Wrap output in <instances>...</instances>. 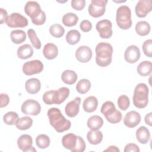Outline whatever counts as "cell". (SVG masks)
<instances>
[{
    "mask_svg": "<svg viewBox=\"0 0 152 152\" xmlns=\"http://www.w3.org/2000/svg\"><path fill=\"white\" fill-rule=\"evenodd\" d=\"M50 125L58 132H62L68 130L71 123L62 114L61 110L56 107L49 109L47 113Z\"/></svg>",
    "mask_w": 152,
    "mask_h": 152,
    "instance_id": "1",
    "label": "cell"
},
{
    "mask_svg": "<svg viewBox=\"0 0 152 152\" xmlns=\"http://www.w3.org/2000/svg\"><path fill=\"white\" fill-rule=\"evenodd\" d=\"M96 62L101 67H106L109 65L112 62L113 47L106 42L98 43L95 48Z\"/></svg>",
    "mask_w": 152,
    "mask_h": 152,
    "instance_id": "2",
    "label": "cell"
},
{
    "mask_svg": "<svg viewBox=\"0 0 152 152\" xmlns=\"http://www.w3.org/2000/svg\"><path fill=\"white\" fill-rule=\"evenodd\" d=\"M69 95V89L67 87H62L58 90L46 91L43 94L42 99L45 103L47 104H60L68 97Z\"/></svg>",
    "mask_w": 152,
    "mask_h": 152,
    "instance_id": "3",
    "label": "cell"
},
{
    "mask_svg": "<svg viewBox=\"0 0 152 152\" xmlns=\"http://www.w3.org/2000/svg\"><path fill=\"white\" fill-rule=\"evenodd\" d=\"M148 86L145 83L137 84L134 91L132 101L134 105L139 109L145 107L148 103Z\"/></svg>",
    "mask_w": 152,
    "mask_h": 152,
    "instance_id": "4",
    "label": "cell"
},
{
    "mask_svg": "<svg viewBox=\"0 0 152 152\" xmlns=\"http://www.w3.org/2000/svg\"><path fill=\"white\" fill-rule=\"evenodd\" d=\"M100 111L106 119L111 124H117L122 120L121 112L116 109L114 103L111 101L105 102L102 104Z\"/></svg>",
    "mask_w": 152,
    "mask_h": 152,
    "instance_id": "5",
    "label": "cell"
},
{
    "mask_svg": "<svg viewBox=\"0 0 152 152\" xmlns=\"http://www.w3.org/2000/svg\"><path fill=\"white\" fill-rule=\"evenodd\" d=\"M116 21L118 26L122 30H128L132 26L131 11L126 5L120 6L116 11Z\"/></svg>",
    "mask_w": 152,
    "mask_h": 152,
    "instance_id": "6",
    "label": "cell"
},
{
    "mask_svg": "<svg viewBox=\"0 0 152 152\" xmlns=\"http://www.w3.org/2000/svg\"><path fill=\"white\" fill-rule=\"evenodd\" d=\"M107 2V0H91L88 8L89 14L95 18L102 16L105 12Z\"/></svg>",
    "mask_w": 152,
    "mask_h": 152,
    "instance_id": "7",
    "label": "cell"
},
{
    "mask_svg": "<svg viewBox=\"0 0 152 152\" xmlns=\"http://www.w3.org/2000/svg\"><path fill=\"white\" fill-rule=\"evenodd\" d=\"M7 25L11 28H23L27 26V19L18 12L11 14L6 21Z\"/></svg>",
    "mask_w": 152,
    "mask_h": 152,
    "instance_id": "8",
    "label": "cell"
},
{
    "mask_svg": "<svg viewBox=\"0 0 152 152\" xmlns=\"http://www.w3.org/2000/svg\"><path fill=\"white\" fill-rule=\"evenodd\" d=\"M43 64L41 61L35 59L24 64L22 71L26 75H31L40 73L43 69Z\"/></svg>",
    "mask_w": 152,
    "mask_h": 152,
    "instance_id": "9",
    "label": "cell"
},
{
    "mask_svg": "<svg viewBox=\"0 0 152 152\" xmlns=\"http://www.w3.org/2000/svg\"><path fill=\"white\" fill-rule=\"evenodd\" d=\"M21 110L24 114L36 116L40 113L41 106L37 101L33 99H28L23 103Z\"/></svg>",
    "mask_w": 152,
    "mask_h": 152,
    "instance_id": "10",
    "label": "cell"
},
{
    "mask_svg": "<svg viewBox=\"0 0 152 152\" xmlns=\"http://www.w3.org/2000/svg\"><path fill=\"white\" fill-rule=\"evenodd\" d=\"M112 23L109 20H102L98 21L96 28L102 39H109L112 36Z\"/></svg>",
    "mask_w": 152,
    "mask_h": 152,
    "instance_id": "11",
    "label": "cell"
},
{
    "mask_svg": "<svg viewBox=\"0 0 152 152\" xmlns=\"http://www.w3.org/2000/svg\"><path fill=\"white\" fill-rule=\"evenodd\" d=\"M152 10L151 0H140L135 5V11L137 17L144 18Z\"/></svg>",
    "mask_w": 152,
    "mask_h": 152,
    "instance_id": "12",
    "label": "cell"
},
{
    "mask_svg": "<svg viewBox=\"0 0 152 152\" xmlns=\"http://www.w3.org/2000/svg\"><path fill=\"white\" fill-rule=\"evenodd\" d=\"M25 13L30 17L31 20L36 19L42 13L39 4L36 1H28L24 7Z\"/></svg>",
    "mask_w": 152,
    "mask_h": 152,
    "instance_id": "13",
    "label": "cell"
},
{
    "mask_svg": "<svg viewBox=\"0 0 152 152\" xmlns=\"http://www.w3.org/2000/svg\"><path fill=\"white\" fill-rule=\"evenodd\" d=\"M32 137L28 134H23L17 140L18 148L24 152L36 151V150L32 146Z\"/></svg>",
    "mask_w": 152,
    "mask_h": 152,
    "instance_id": "14",
    "label": "cell"
},
{
    "mask_svg": "<svg viewBox=\"0 0 152 152\" xmlns=\"http://www.w3.org/2000/svg\"><path fill=\"white\" fill-rule=\"evenodd\" d=\"M140 55L139 48L135 45H131L125 51L124 59L128 63L134 64L139 60Z\"/></svg>",
    "mask_w": 152,
    "mask_h": 152,
    "instance_id": "15",
    "label": "cell"
},
{
    "mask_svg": "<svg viewBox=\"0 0 152 152\" xmlns=\"http://www.w3.org/2000/svg\"><path fill=\"white\" fill-rule=\"evenodd\" d=\"M81 103V98L76 97L72 101L69 102L65 107V112L66 115L70 117L76 116L80 111V104Z\"/></svg>",
    "mask_w": 152,
    "mask_h": 152,
    "instance_id": "16",
    "label": "cell"
},
{
    "mask_svg": "<svg viewBox=\"0 0 152 152\" xmlns=\"http://www.w3.org/2000/svg\"><path fill=\"white\" fill-rule=\"evenodd\" d=\"M75 56L79 62L86 63L91 59L92 50L87 46H81L76 50Z\"/></svg>",
    "mask_w": 152,
    "mask_h": 152,
    "instance_id": "17",
    "label": "cell"
},
{
    "mask_svg": "<svg viewBox=\"0 0 152 152\" xmlns=\"http://www.w3.org/2000/svg\"><path fill=\"white\" fill-rule=\"evenodd\" d=\"M141 121V116L140 113L135 110L128 112L124 119V125L130 128H132L137 126Z\"/></svg>",
    "mask_w": 152,
    "mask_h": 152,
    "instance_id": "18",
    "label": "cell"
},
{
    "mask_svg": "<svg viewBox=\"0 0 152 152\" xmlns=\"http://www.w3.org/2000/svg\"><path fill=\"white\" fill-rule=\"evenodd\" d=\"M41 87V83L39 79L33 78L27 80L25 83V88L27 93L30 94L37 93Z\"/></svg>",
    "mask_w": 152,
    "mask_h": 152,
    "instance_id": "19",
    "label": "cell"
},
{
    "mask_svg": "<svg viewBox=\"0 0 152 152\" xmlns=\"http://www.w3.org/2000/svg\"><path fill=\"white\" fill-rule=\"evenodd\" d=\"M43 53L45 58L49 60H52L58 56V49L55 44L52 43H48L44 46Z\"/></svg>",
    "mask_w": 152,
    "mask_h": 152,
    "instance_id": "20",
    "label": "cell"
},
{
    "mask_svg": "<svg viewBox=\"0 0 152 152\" xmlns=\"http://www.w3.org/2000/svg\"><path fill=\"white\" fill-rule=\"evenodd\" d=\"M98 106V100L94 96H91L87 97L83 102V107L85 112L91 113L95 111Z\"/></svg>",
    "mask_w": 152,
    "mask_h": 152,
    "instance_id": "21",
    "label": "cell"
},
{
    "mask_svg": "<svg viewBox=\"0 0 152 152\" xmlns=\"http://www.w3.org/2000/svg\"><path fill=\"white\" fill-rule=\"evenodd\" d=\"M135 135L137 141L142 144H147L150 138L149 130L144 126H141L137 129Z\"/></svg>",
    "mask_w": 152,
    "mask_h": 152,
    "instance_id": "22",
    "label": "cell"
},
{
    "mask_svg": "<svg viewBox=\"0 0 152 152\" xmlns=\"http://www.w3.org/2000/svg\"><path fill=\"white\" fill-rule=\"evenodd\" d=\"M77 136L72 133L67 134L62 138V144L66 149L72 150L76 145Z\"/></svg>",
    "mask_w": 152,
    "mask_h": 152,
    "instance_id": "23",
    "label": "cell"
},
{
    "mask_svg": "<svg viewBox=\"0 0 152 152\" xmlns=\"http://www.w3.org/2000/svg\"><path fill=\"white\" fill-rule=\"evenodd\" d=\"M33 49L29 44H24L20 46L17 51L18 57L21 59L30 58L33 55Z\"/></svg>",
    "mask_w": 152,
    "mask_h": 152,
    "instance_id": "24",
    "label": "cell"
},
{
    "mask_svg": "<svg viewBox=\"0 0 152 152\" xmlns=\"http://www.w3.org/2000/svg\"><path fill=\"white\" fill-rule=\"evenodd\" d=\"M87 124L90 130H99L103 125V120L99 115H93L88 119Z\"/></svg>",
    "mask_w": 152,
    "mask_h": 152,
    "instance_id": "25",
    "label": "cell"
},
{
    "mask_svg": "<svg viewBox=\"0 0 152 152\" xmlns=\"http://www.w3.org/2000/svg\"><path fill=\"white\" fill-rule=\"evenodd\" d=\"M138 74L142 77L148 76L151 74L152 71L151 62L149 61H144L140 63L137 68Z\"/></svg>",
    "mask_w": 152,
    "mask_h": 152,
    "instance_id": "26",
    "label": "cell"
},
{
    "mask_svg": "<svg viewBox=\"0 0 152 152\" xmlns=\"http://www.w3.org/2000/svg\"><path fill=\"white\" fill-rule=\"evenodd\" d=\"M103 134L100 131H89L87 134V139L90 144L97 145L100 144L103 140Z\"/></svg>",
    "mask_w": 152,
    "mask_h": 152,
    "instance_id": "27",
    "label": "cell"
},
{
    "mask_svg": "<svg viewBox=\"0 0 152 152\" xmlns=\"http://www.w3.org/2000/svg\"><path fill=\"white\" fill-rule=\"evenodd\" d=\"M77 78L78 77L76 72L69 69L65 70L61 75V79L62 81L68 85L74 84L76 82Z\"/></svg>",
    "mask_w": 152,
    "mask_h": 152,
    "instance_id": "28",
    "label": "cell"
},
{
    "mask_svg": "<svg viewBox=\"0 0 152 152\" xmlns=\"http://www.w3.org/2000/svg\"><path fill=\"white\" fill-rule=\"evenodd\" d=\"M11 41L15 44H21L26 39V34L22 30H14L10 33Z\"/></svg>",
    "mask_w": 152,
    "mask_h": 152,
    "instance_id": "29",
    "label": "cell"
},
{
    "mask_svg": "<svg viewBox=\"0 0 152 152\" xmlns=\"http://www.w3.org/2000/svg\"><path fill=\"white\" fill-rule=\"evenodd\" d=\"M150 25L145 21H140L137 23L135 25V31L137 33L141 36H144L149 34L150 31Z\"/></svg>",
    "mask_w": 152,
    "mask_h": 152,
    "instance_id": "30",
    "label": "cell"
},
{
    "mask_svg": "<svg viewBox=\"0 0 152 152\" xmlns=\"http://www.w3.org/2000/svg\"><path fill=\"white\" fill-rule=\"evenodd\" d=\"M32 125L33 120L29 116H24L19 118L15 124L17 128L22 131L29 129Z\"/></svg>",
    "mask_w": 152,
    "mask_h": 152,
    "instance_id": "31",
    "label": "cell"
},
{
    "mask_svg": "<svg viewBox=\"0 0 152 152\" xmlns=\"http://www.w3.org/2000/svg\"><path fill=\"white\" fill-rule=\"evenodd\" d=\"M62 23L66 27H72L77 24L78 21V16L73 12H68L62 17Z\"/></svg>",
    "mask_w": 152,
    "mask_h": 152,
    "instance_id": "32",
    "label": "cell"
},
{
    "mask_svg": "<svg viewBox=\"0 0 152 152\" xmlns=\"http://www.w3.org/2000/svg\"><path fill=\"white\" fill-rule=\"evenodd\" d=\"M65 38L68 44L74 45L79 42L81 38V34L77 30H71L67 33Z\"/></svg>",
    "mask_w": 152,
    "mask_h": 152,
    "instance_id": "33",
    "label": "cell"
},
{
    "mask_svg": "<svg viewBox=\"0 0 152 152\" xmlns=\"http://www.w3.org/2000/svg\"><path fill=\"white\" fill-rule=\"evenodd\" d=\"M91 88V83L87 79L80 80L76 85V90L80 94L87 93Z\"/></svg>",
    "mask_w": 152,
    "mask_h": 152,
    "instance_id": "34",
    "label": "cell"
},
{
    "mask_svg": "<svg viewBox=\"0 0 152 152\" xmlns=\"http://www.w3.org/2000/svg\"><path fill=\"white\" fill-rule=\"evenodd\" d=\"M50 138L49 136L46 134H40L37 136L36 138V145L40 149H45L48 147L50 145Z\"/></svg>",
    "mask_w": 152,
    "mask_h": 152,
    "instance_id": "35",
    "label": "cell"
},
{
    "mask_svg": "<svg viewBox=\"0 0 152 152\" xmlns=\"http://www.w3.org/2000/svg\"><path fill=\"white\" fill-rule=\"evenodd\" d=\"M18 119V115L15 112L13 111L6 113L3 116L4 122L8 125H15Z\"/></svg>",
    "mask_w": 152,
    "mask_h": 152,
    "instance_id": "36",
    "label": "cell"
},
{
    "mask_svg": "<svg viewBox=\"0 0 152 152\" xmlns=\"http://www.w3.org/2000/svg\"><path fill=\"white\" fill-rule=\"evenodd\" d=\"M27 35L33 47L36 49H40L42 46V44L40 40L37 36L35 30L32 28L28 29L27 31Z\"/></svg>",
    "mask_w": 152,
    "mask_h": 152,
    "instance_id": "37",
    "label": "cell"
},
{
    "mask_svg": "<svg viewBox=\"0 0 152 152\" xmlns=\"http://www.w3.org/2000/svg\"><path fill=\"white\" fill-rule=\"evenodd\" d=\"M50 34L56 38H59L62 37L65 33L64 28L59 24H54L50 26L49 28Z\"/></svg>",
    "mask_w": 152,
    "mask_h": 152,
    "instance_id": "38",
    "label": "cell"
},
{
    "mask_svg": "<svg viewBox=\"0 0 152 152\" xmlns=\"http://www.w3.org/2000/svg\"><path fill=\"white\" fill-rule=\"evenodd\" d=\"M118 105L120 109L125 111L129 106L130 101L129 97L125 94L120 96L118 99Z\"/></svg>",
    "mask_w": 152,
    "mask_h": 152,
    "instance_id": "39",
    "label": "cell"
},
{
    "mask_svg": "<svg viewBox=\"0 0 152 152\" xmlns=\"http://www.w3.org/2000/svg\"><path fill=\"white\" fill-rule=\"evenodd\" d=\"M142 49L145 56L149 58L152 57V40L148 39L144 41L142 44Z\"/></svg>",
    "mask_w": 152,
    "mask_h": 152,
    "instance_id": "40",
    "label": "cell"
},
{
    "mask_svg": "<svg viewBox=\"0 0 152 152\" xmlns=\"http://www.w3.org/2000/svg\"><path fill=\"white\" fill-rule=\"evenodd\" d=\"M86 147V142L83 138L80 136H77V142L75 147L71 150L72 152H83Z\"/></svg>",
    "mask_w": 152,
    "mask_h": 152,
    "instance_id": "41",
    "label": "cell"
},
{
    "mask_svg": "<svg viewBox=\"0 0 152 152\" xmlns=\"http://www.w3.org/2000/svg\"><path fill=\"white\" fill-rule=\"evenodd\" d=\"M71 7L75 10H82L86 5L85 0H72L71 2Z\"/></svg>",
    "mask_w": 152,
    "mask_h": 152,
    "instance_id": "42",
    "label": "cell"
},
{
    "mask_svg": "<svg viewBox=\"0 0 152 152\" xmlns=\"http://www.w3.org/2000/svg\"><path fill=\"white\" fill-rule=\"evenodd\" d=\"M80 27L83 32H88L92 28V24L90 21L84 20L80 23Z\"/></svg>",
    "mask_w": 152,
    "mask_h": 152,
    "instance_id": "43",
    "label": "cell"
},
{
    "mask_svg": "<svg viewBox=\"0 0 152 152\" xmlns=\"http://www.w3.org/2000/svg\"><path fill=\"white\" fill-rule=\"evenodd\" d=\"M46 20V14L43 11H42L41 14L36 19L32 20L31 21L34 25L40 26V25H43L45 23Z\"/></svg>",
    "mask_w": 152,
    "mask_h": 152,
    "instance_id": "44",
    "label": "cell"
},
{
    "mask_svg": "<svg viewBox=\"0 0 152 152\" xmlns=\"http://www.w3.org/2000/svg\"><path fill=\"white\" fill-rule=\"evenodd\" d=\"M125 152H129V151H134V152H139L140 148L138 146L134 143H129L126 144L124 148Z\"/></svg>",
    "mask_w": 152,
    "mask_h": 152,
    "instance_id": "45",
    "label": "cell"
},
{
    "mask_svg": "<svg viewBox=\"0 0 152 152\" xmlns=\"http://www.w3.org/2000/svg\"><path fill=\"white\" fill-rule=\"evenodd\" d=\"M1 97V107H4L7 106L10 102V97L7 94L1 93L0 94Z\"/></svg>",
    "mask_w": 152,
    "mask_h": 152,
    "instance_id": "46",
    "label": "cell"
},
{
    "mask_svg": "<svg viewBox=\"0 0 152 152\" xmlns=\"http://www.w3.org/2000/svg\"><path fill=\"white\" fill-rule=\"evenodd\" d=\"M8 17L7 11L4 10V8H0V20H1V24H2L4 23H6Z\"/></svg>",
    "mask_w": 152,
    "mask_h": 152,
    "instance_id": "47",
    "label": "cell"
},
{
    "mask_svg": "<svg viewBox=\"0 0 152 152\" xmlns=\"http://www.w3.org/2000/svg\"><path fill=\"white\" fill-rule=\"evenodd\" d=\"M151 118H152V113L150 112L147 113L144 118V121L146 124L148 125L149 126H151L152 125V122H151Z\"/></svg>",
    "mask_w": 152,
    "mask_h": 152,
    "instance_id": "48",
    "label": "cell"
},
{
    "mask_svg": "<svg viewBox=\"0 0 152 152\" xmlns=\"http://www.w3.org/2000/svg\"><path fill=\"white\" fill-rule=\"evenodd\" d=\"M120 151L119 149L116 146H114V145H110L107 149L104 150V151Z\"/></svg>",
    "mask_w": 152,
    "mask_h": 152,
    "instance_id": "49",
    "label": "cell"
}]
</instances>
